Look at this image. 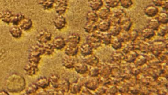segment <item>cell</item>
<instances>
[{
  "label": "cell",
  "mask_w": 168,
  "mask_h": 95,
  "mask_svg": "<svg viewBox=\"0 0 168 95\" xmlns=\"http://www.w3.org/2000/svg\"><path fill=\"white\" fill-rule=\"evenodd\" d=\"M26 86L25 78L18 74H10L6 80V89L12 93H18L22 92L26 89Z\"/></svg>",
  "instance_id": "cell-1"
},
{
  "label": "cell",
  "mask_w": 168,
  "mask_h": 95,
  "mask_svg": "<svg viewBox=\"0 0 168 95\" xmlns=\"http://www.w3.org/2000/svg\"><path fill=\"white\" fill-rule=\"evenodd\" d=\"M151 49V52L154 55L158 56L159 54L164 51V49H167V44H165L164 42L161 40H157L153 42Z\"/></svg>",
  "instance_id": "cell-2"
},
{
  "label": "cell",
  "mask_w": 168,
  "mask_h": 95,
  "mask_svg": "<svg viewBox=\"0 0 168 95\" xmlns=\"http://www.w3.org/2000/svg\"><path fill=\"white\" fill-rule=\"evenodd\" d=\"M126 16V13L123 10H119L110 17L108 21L112 26L118 25L121 20Z\"/></svg>",
  "instance_id": "cell-3"
},
{
  "label": "cell",
  "mask_w": 168,
  "mask_h": 95,
  "mask_svg": "<svg viewBox=\"0 0 168 95\" xmlns=\"http://www.w3.org/2000/svg\"><path fill=\"white\" fill-rule=\"evenodd\" d=\"M87 43L92 48L97 49L101 45L102 42L101 36L97 35H91L87 36Z\"/></svg>",
  "instance_id": "cell-4"
},
{
  "label": "cell",
  "mask_w": 168,
  "mask_h": 95,
  "mask_svg": "<svg viewBox=\"0 0 168 95\" xmlns=\"http://www.w3.org/2000/svg\"><path fill=\"white\" fill-rule=\"evenodd\" d=\"M52 34L48 30H41L37 36V40L39 43L44 44L49 43L51 40Z\"/></svg>",
  "instance_id": "cell-5"
},
{
  "label": "cell",
  "mask_w": 168,
  "mask_h": 95,
  "mask_svg": "<svg viewBox=\"0 0 168 95\" xmlns=\"http://www.w3.org/2000/svg\"><path fill=\"white\" fill-rule=\"evenodd\" d=\"M54 4L55 11L58 15H62L66 12L68 6L67 1H55Z\"/></svg>",
  "instance_id": "cell-6"
},
{
  "label": "cell",
  "mask_w": 168,
  "mask_h": 95,
  "mask_svg": "<svg viewBox=\"0 0 168 95\" xmlns=\"http://www.w3.org/2000/svg\"><path fill=\"white\" fill-rule=\"evenodd\" d=\"M44 54V46L42 44H37L32 46L29 50V56L41 57Z\"/></svg>",
  "instance_id": "cell-7"
},
{
  "label": "cell",
  "mask_w": 168,
  "mask_h": 95,
  "mask_svg": "<svg viewBox=\"0 0 168 95\" xmlns=\"http://www.w3.org/2000/svg\"><path fill=\"white\" fill-rule=\"evenodd\" d=\"M99 84L98 80L95 77H87L84 86L90 91L97 89Z\"/></svg>",
  "instance_id": "cell-8"
},
{
  "label": "cell",
  "mask_w": 168,
  "mask_h": 95,
  "mask_svg": "<svg viewBox=\"0 0 168 95\" xmlns=\"http://www.w3.org/2000/svg\"><path fill=\"white\" fill-rule=\"evenodd\" d=\"M135 50H139L140 52L144 53L151 51V46L148 43L144 41H138L137 43H134Z\"/></svg>",
  "instance_id": "cell-9"
},
{
  "label": "cell",
  "mask_w": 168,
  "mask_h": 95,
  "mask_svg": "<svg viewBox=\"0 0 168 95\" xmlns=\"http://www.w3.org/2000/svg\"><path fill=\"white\" fill-rule=\"evenodd\" d=\"M76 72L80 75L88 73V66L84 62H77L74 68Z\"/></svg>",
  "instance_id": "cell-10"
},
{
  "label": "cell",
  "mask_w": 168,
  "mask_h": 95,
  "mask_svg": "<svg viewBox=\"0 0 168 95\" xmlns=\"http://www.w3.org/2000/svg\"><path fill=\"white\" fill-rule=\"evenodd\" d=\"M55 26L58 30L64 28L67 24L66 20L62 15H58L54 20Z\"/></svg>",
  "instance_id": "cell-11"
},
{
  "label": "cell",
  "mask_w": 168,
  "mask_h": 95,
  "mask_svg": "<svg viewBox=\"0 0 168 95\" xmlns=\"http://www.w3.org/2000/svg\"><path fill=\"white\" fill-rule=\"evenodd\" d=\"M24 70L26 74L30 76H33L36 75L39 71L38 66L29 63L26 65Z\"/></svg>",
  "instance_id": "cell-12"
},
{
  "label": "cell",
  "mask_w": 168,
  "mask_h": 95,
  "mask_svg": "<svg viewBox=\"0 0 168 95\" xmlns=\"http://www.w3.org/2000/svg\"><path fill=\"white\" fill-rule=\"evenodd\" d=\"M76 62L73 57L68 56L64 57L62 60L63 66L68 69H74Z\"/></svg>",
  "instance_id": "cell-13"
},
{
  "label": "cell",
  "mask_w": 168,
  "mask_h": 95,
  "mask_svg": "<svg viewBox=\"0 0 168 95\" xmlns=\"http://www.w3.org/2000/svg\"><path fill=\"white\" fill-rule=\"evenodd\" d=\"M79 49L78 45L68 44L65 49V53L67 56L73 57L77 54Z\"/></svg>",
  "instance_id": "cell-14"
},
{
  "label": "cell",
  "mask_w": 168,
  "mask_h": 95,
  "mask_svg": "<svg viewBox=\"0 0 168 95\" xmlns=\"http://www.w3.org/2000/svg\"><path fill=\"white\" fill-rule=\"evenodd\" d=\"M52 44L54 48L57 50L62 49L66 46V41L61 37H57L55 38Z\"/></svg>",
  "instance_id": "cell-15"
},
{
  "label": "cell",
  "mask_w": 168,
  "mask_h": 95,
  "mask_svg": "<svg viewBox=\"0 0 168 95\" xmlns=\"http://www.w3.org/2000/svg\"><path fill=\"white\" fill-rule=\"evenodd\" d=\"M36 83L39 88L42 89H46L50 86L49 79L44 76L39 78Z\"/></svg>",
  "instance_id": "cell-16"
},
{
  "label": "cell",
  "mask_w": 168,
  "mask_h": 95,
  "mask_svg": "<svg viewBox=\"0 0 168 95\" xmlns=\"http://www.w3.org/2000/svg\"><path fill=\"white\" fill-rule=\"evenodd\" d=\"M84 62L88 66H96L99 62L98 57L92 54L84 57Z\"/></svg>",
  "instance_id": "cell-17"
},
{
  "label": "cell",
  "mask_w": 168,
  "mask_h": 95,
  "mask_svg": "<svg viewBox=\"0 0 168 95\" xmlns=\"http://www.w3.org/2000/svg\"><path fill=\"white\" fill-rule=\"evenodd\" d=\"M80 53L84 57L90 55L93 52V48L87 43L83 44L80 48Z\"/></svg>",
  "instance_id": "cell-18"
},
{
  "label": "cell",
  "mask_w": 168,
  "mask_h": 95,
  "mask_svg": "<svg viewBox=\"0 0 168 95\" xmlns=\"http://www.w3.org/2000/svg\"><path fill=\"white\" fill-rule=\"evenodd\" d=\"M132 23L131 19L128 17L126 16L121 20L119 24V26L126 32H128L131 29Z\"/></svg>",
  "instance_id": "cell-19"
},
{
  "label": "cell",
  "mask_w": 168,
  "mask_h": 95,
  "mask_svg": "<svg viewBox=\"0 0 168 95\" xmlns=\"http://www.w3.org/2000/svg\"><path fill=\"white\" fill-rule=\"evenodd\" d=\"M80 40L81 38L79 35L77 33H73L67 37V42L68 44L78 45L80 44Z\"/></svg>",
  "instance_id": "cell-20"
},
{
  "label": "cell",
  "mask_w": 168,
  "mask_h": 95,
  "mask_svg": "<svg viewBox=\"0 0 168 95\" xmlns=\"http://www.w3.org/2000/svg\"><path fill=\"white\" fill-rule=\"evenodd\" d=\"M48 79L50 85L55 89H58L61 79L60 77L56 74H51Z\"/></svg>",
  "instance_id": "cell-21"
},
{
  "label": "cell",
  "mask_w": 168,
  "mask_h": 95,
  "mask_svg": "<svg viewBox=\"0 0 168 95\" xmlns=\"http://www.w3.org/2000/svg\"><path fill=\"white\" fill-rule=\"evenodd\" d=\"M83 87L78 82L71 83L69 93L73 95L79 94Z\"/></svg>",
  "instance_id": "cell-22"
},
{
  "label": "cell",
  "mask_w": 168,
  "mask_h": 95,
  "mask_svg": "<svg viewBox=\"0 0 168 95\" xmlns=\"http://www.w3.org/2000/svg\"><path fill=\"white\" fill-rule=\"evenodd\" d=\"M70 84L67 79H60L58 89L63 91L65 93H68L69 92Z\"/></svg>",
  "instance_id": "cell-23"
},
{
  "label": "cell",
  "mask_w": 168,
  "mask_h": 95,
  "mask_svg": "<svg viewBox=\"0 0 168 95\" xmlns=\"http://www.w3.org/2000/svg\"><path fill=\"white\" fill-rule=\"evenodd\" d=\"M145 14L150 17H153L156 16L159 12V10L156 6L153 5L147 6L144 9Z\"/></svg>",
  "instance_id": "cell-24"
},
{
  "label": "cell",
  "mask_w": 168,
  "mask_h": 95,
  "mask_svg": "<svg viewBox=\"0 0 168 95\" xmlns=\"http://www.w3.org/2000/svg\"><path fill=\"white\" fill-rule=\"evenodd\" d=\"M20 24L21 28L25 31L30 29L32 26V22L29 18L24 19Z\"/></svg>",
  "instance_id": "cell-25"
},
{
  "label": "cell",
  "mask_w": 168,
  "mask_h": 95,
  "mask_svg": "<svg viewBox=\"0 0 168 95\" xmlns=\"http://www.w3.org/2000/svg\"><path fill=\"white\" fill-rule=\"evenodd\" d=\"M14 16L15 14H13L11 12L6 11L2 15V21L6 23H12Z\"/></svg>",
  "instance_id": "cell-26"
},
{
  "label": "cell",
  "mask_w": 168,
  "mask_h": 95,
  "mask_svg": "<svg viewBox=\"0 0 168 95\" xmlns=\"http://www.w3.org/2000/svg\"><path fill=\"white\" fill-rule=\"evenodd\" d=\"M110 13V10L107 6H105L100 10L98 16L103 20L107 19Z\"/></svg>",
  "instance_id": "cell-27"
},
{
  "label": "cell",
  "mask_w": 168,
  "mask_h": 95,
  "mask_svg": "<svg viewBox=\"0 0 168 95\" xmlns=\"http://www.w3.org/2000/svg\"><path fill=\"white\" fill-rule=\"evenodd\" d=\"M84 28L86 32L91 33L97 30L98 26L95 25V23L87 22L84 25Z\"/></svg>",
  "instance_id": "cell-28"
},
{
  "label": "cell",
  "mask_w": 168,
  "mask_h": 95,
  "mask_svg": "<svg viewBox=\"0 0 168 95\" xmlns=\"http://www.w3.org/2000/svg\"><path fill=\"white\" fill-rule=\"evenodd\" d=\"M90 1V6L92 10L94 11H97L100 9L103 4V2L101 0Z\"/></svg>",
  "instance_id": "cell-29"
},
{
  "label": "cell",
  "mask_w": 168,
  "mask_h": 95,
  "mask_svg": "<svg viewBox=\"0 0 168 95\" xmlns=\"http://www.w3.org/2000/svg\"><path fill=\"white\" fill-rule=\"evenodd\" d=\"M10 33L14 38H18L21 36L22 31L19 27L17 26L12 27L9 30Z\"/></svg>",
  "instance_id": "cell-30"
},
{
  "label": "cell",
  "mask_w": 168,
  "mask_h": 95,
  "mask_svg": "<svg viewBox=\"0 0 168 95\" xmlns=\"http://www.w3.org/2000/svg\"><path fill=\"white\" fill-rule=\"evenodd\" d=\"M141 35L144 38L150 39L155 35V32L153 30L147 28H144L142 30Z\"/></svg>",
  "instance_id": "cell-31"
},
{
  "label": "cell",
  "mask_w": 168,
  "mask_h": 95,
  "mask_svg": "<svg viewBox=\"0 0 168 95\" xmlns=\"http://www.w3.org/2000/svg\"><path fill=\"white\" fill-rule=\"evenodd\" d=\"M87 22H96L98 20V16L97 13L94 11L88 12L86 15Z\"/></svg>",
  "instance_id": "cell-32"
},
{
  "label": "cell",
  "mask_w": 168,
  "mask_h": 95,
  "mask_svg": "<svg viewBox=\"0 0 168 95\" xmlns=\"http://www.w3.org/2000/svg\"><path fill=\"white\" fill-rule=\"evenodd\" d=\"M98 28L102 32H106L109 30L110 28V23L108 21H103L99 24Z\"/></svg>",
  "instance_id": "cell-33"
},
{
  "label": "cell",
  "mask_w": 168,
  "mask_h": 95,
  "mask_svg": "<svg viewBox=\"0 0 168 95\" xmlns=\"http://www.w3.org/2000/svg\"><path fill=\"white\" fill-rule=\"evenodd\" d=\"M55 1L53 0L41 1L40 4L45 10H49L52 8L54 4Z\"/></svg>",
  "instance_id": "cell-34"
},
{
  "label": "cell",
  "mask_w": 168,
  "mask_h": 95,
  "mask_svg": "<svg viewBox=\"0 0 168 95\" xmlns=\"http://www.w3.org/2000/svg\"><path fill=\"white\" fill-rule=\"evenodd\" d=\"M43 45L44 50V54L49 56L53 54L55 48L52 44L47 43Z\"/></svg>",
  "instance_id": "cell-35"
},
{
  "label": "cell",
  "mask_w": 168,
  "mask_h": 95,
  "mask_svg": "<svg viewBox=\"0 0 168 95\" xmlns=\"http://www.w3.org/2000/svg\"><path fill=\"white\" fill-rule=\"evenodd\" d=\"M160 26V23L156 19H151L148 23V28L152 30H157Z\"/></svg>",
  "instance_id": "cell-36"
},
{
  "label": "cell",
  "mask_w": 168,
  "mask_h": 95,
  "mask_svg": "<svg viewBox=\"0 0 168 95\" xmlns=\"http://www.w3.org/2000/svg\"><path fill=\"white\" fill-rule=\"evenodd\" d=\"M39 89V87L36 83H32L27 87L26 90V93L29 95L33 94L36 93Z\"/></svg>",
  "instance_id": "cell-37"
},
{
  "label": "cell",
  "mask_w": 168,
  "mask_h": 95,
  "mask_svg": "<svg viewBox=\"0 0 168 95\" xmlns=\"http://www.w3.org/2000/svg\"><path fill=\"white\" fill-rule=\"evenodd\" d=\"M121 27L119 25L112 26L109 30V34L114 36H117L120 35L121 30Z\"/></svg>",
  "instance_id": "cell-38"
},
{
  "label": "cell",
  "mask_w": 168,
  "mask_h": 95,
  "mask_svg": "<svg viewBox=\"0 0 168 95\" xmlns=\"http://www.w3.org/2000/svg\"><path fill=\"white\" fill-rule=\"evenodd\" d=\"M138 56V53L133 51L126 54L125 58L128 62H132L134 61Z\"/></svg>",
  "instance_id": "cell-39"
},
{
  "label": "cell",
  "mask_w": 168,
  "mask_h": 95,
  "mask_svg": "<svg viewBox=\"0 0 168 95\" xmlns=\"http://www.w3.org/2000/svg\"><path fill=\"white\" fill-rule=\"evenodd\" d=\"M89 77H96L100 73L99 68L96 66H92L90 69H88V73Z\"/></svg>",
  "instance_id": "cell-40"
},
{
  "label": "cell",
  "mask_w": 168,
  "mask_h": 95,
  "mask_svg": "<svg viewBox=\"0 0 168 95\" xmlns=\"http://www.w3.org/2000/svg\"><path fill=\"white\" fill-rule=\"evenodd\" d=\"M168 15L167 13L164 12L161 13L158 17L157 20L159 23L166 24L168 22Z\"/></svg>",
  "instance_id": "cell-41"
},
{
  "label": "cell",
  "mask_w": 168,
  "mask_h": 95,
  "mask_svg": "<svg viewBox=\"0 0 168 95\" xmlns=\"http://www.w3.org/2000/svg\"><path fill=\"white\" fill-rule=\"evenodd\" d=\"M135 50L134 43L133 42H129L127 44L123 49V52L126 54L132 51Z\"/></svg>",
  "instance_id": "cell-42"
},
{
  "label": "cell",
  "mask_w": 168,
  "mask_h": 95,
  "mask_svg": "<svg viewBox=\"0 0 168 95\" xmlns=\"http://www.w3.org/2000/svg\"><path fill=\"white\" fill-rule=\"evenodd\" d=\"M101 38L102 42L106 45H109L111 43L112 36L109 33L103 35Z\"/></svg>",
  "instance_id": "cell-43"
},
{
  "label": "cell",
  "mask_w": 168,
  "mask_h": 95,
  "mask_svg": "<svg viewBox=\"0 0 168 95\" xmlns=\"http://www.w3.org/2000/svg\"><path fill=\"white\" fill-rule=\"evenodd\" d=\"M113 48L116 50L121 49L122 47V43L118 38L116 39L111 43Z\"/></svg>",
  "instance_id": "cell-44"
},
{
  "label": "cell",
  "mask_w": 168,
  "mask_h": 95,
  "mask_svg": "<svg viewBox=\"0 0 168 95\" xmlns=\"http://www.w3.org/2000/svg\"><path fill=\"white\" fill-rule=\"evenodd\" d=\"M41 57L29 56L28 63L38 66L40 63Z\"/></svg>",
  "instance_id": "cell-45"
},
{
  "label": "cell",
  "mask_w": 168,
  "mask_h": 95,
  "mask_svg": "<svg viewBox=\"0 0 168 95\" xmlns=\"http://www.w3.org/2000/svg\"><path fill=\"white\" fill-rule=\"evenodd\" d=\"M120 1L118 0H111V1H105L106 4L110 7L114 8L117 7L120 2Z\"/></svg>",
  "instance_id": "cell-46"
},
{
  "label": "cell",
  "mask_w": 168,
  "mask_h": 95,
  "mask_svg": "<svg viewBox=\"0 0 168 95\" xmlns=\"http://www.w3.org/2000/svg\"><path fill=\"white\" fill-rule=\"evenodd\" d=\"M129 40L133 42L138 38L139 35V33L138 31L136 30H133L131 33H129Z\"/></svg>",
  "instance_id": "cell-47"
},
{
  "label": "cell",
  "mask_w": 168,
  "mask_h": 95,
  "mask_svg": "<svg viewBox=\"0 0 168 95\" xmlns=\"http://www.w3.org/2000/svg\"><path fill=\"white\" fill-rule=\"evenodd\" d=\"M121 4L123 7L128 8L133 4V2L131 0H121L120 1Z\"/></svg>",
  "instance_id": "cell-48"
},
{
  "label": "cell",
  "mask_w": 168,
  "mask_h": 95,
  "mask_svg": "<svg viewBox=\"0 0 168 95\" xmlns=\"http://www.w3.org/2000/svg\"><path fill=\"white\" fill-rule=\"evenodd\" d=\"M122 43L128 42L129 40V34L127 33H123L118 38Z\"/></svg>",
  "instance_id": "cell-49"
},
{
  "label": "cell",
  "mask_w": 168,
  "mask_h": 95,
  "mask_svg": "<svg viewBox=\"0 0 168 95\" xmlns=\"http://www.w3.org/2000/svg\"><path fill=\"white\" fill-rule=\"evenodd\" d=\"M166 32L167 29L165 27L161 26L157 30V35L163 37L166 35Z\"/></svg>",
  "instance_id": "cell-50"
},
{
  "label": "cell",
  "mask_w": 168,
  "mask_h": 95,
  "mask_svg": "<svg viewBox=\"0 0 168 95\" xmlns=\"http://www.w3.org/2000/svg\"><path fill=\"white\" fill-rule=\"evenodd\" d=\"M90 90L84 86L82 88L80 94V95H91Z\"/></svg>",
  "instance_id": "cell-51"
},
{
  "label": "cell",
  "mask_w": 168,
  "mask_h": 95,
  "mask_svg": "<svg viewBox=\"0 0 168 95\" xmlns=\"http://www.w3.org/2000/svg\"><path fill=\"white\" fill-rule=\"evenodd\" d=\"M138 59L137 60V63H138L139 65H141L146 62V59L144 56L140 55V56H138Z\"/></svg>",
  "instance_id": "cell-52"
},
{
  "label": "cell",
  "mask_w": 168,
  "mask_h": 95,
  "mask_svg": "<svg viewBox=\"0 0 168 95\" xmlns=\"http://www.w3.org/2000/svg\"><path fill=\"white\" fill-rule=\"evenodd\" d=\"M65 93L59 89H56L53 92V95H65Z\"/></svg>",
  "instance_id": "cell-53"
},
{
  "label": "cell",
  "mask_w": 168,
  "mask_h": 95,
  "mask_svg": "<svg viewBox=\"0 0 168 95\" xmlns=\"http://www.w3.org/2000/svg\"><path fill=\"white\" fill-rule=\"evenodd\" d=\"M164 1H160V0H159V1H152V2L153 3H154V4L155 5V6H162L164 3Z\"/></svg>",
  "instance_id": "cell-54"
},
{
  "label": "cell",
  "mask_w": 168,
  "mask_h": 95,
  "mask_svg": "<svg viewBox=\"0 0 168 95\" xmlns=\"http://www.w3.org/2000/svg\"><path fill=\"white\" fill-rule=\"evenodd\" d=\"M163 8L166 10H168V1H164L162 6Z\"/></svg>",
  "instance_id": "cell-55"
},
{
  "label": "cell",
  "mask_w": 168,
  "mask_h": 95,
  "mask_svg": "<svg viewBox=\"0 0 168 95\" xmlns=\"http://www.w3.org/2000/svg\"><path fill=\"white\" fill-rule=\"evenodd\" d=\"M0 95H10L5 90H2L0 91Z\"/></svg>",
  "instance_id": "cell-56"
},
{
  "label": "cell",
  "mask_w": 168,
  "mask_h": 95,
  "mask_svg": "<svg viewBox=\"0 0 168 95\" xmlns=\"http://www.w3.org/2000/svg\"><path fill=\"white\" fill-rule=\"evenodd\" d=\"M65 95H73L70 93H65Z\"/></svg>",
  "instance_id": "cell-57"
},
{
  "label": "cell",
  "mask_w": 168,
  "mask_h": 95,
  "mask_svg": "<svg viewBox=\"0 0 168 95\" xmlns=\"http://www.w3.org/2000/svg\"><path fill=\"white\" fill-rule=\"evenodd\" d=\"M80 95V94H77V95Z\"/></svg>",
  "instance_id": "cell-58"
},
{
  "label": "cell",
  "mask_w": 168,
  "mask_h": 95,
  "mask_svg": "<svg viewBox=\"0 0 168 95\" xmlns=\"http://www.w3.org/2000/svg\"><path fill=\"white\" fill-rule=\"evenodd\" d=\"M0 18H1V16H0Z\"/></svg>",
  "instance_id": "cell-59"
}]
</instances>
